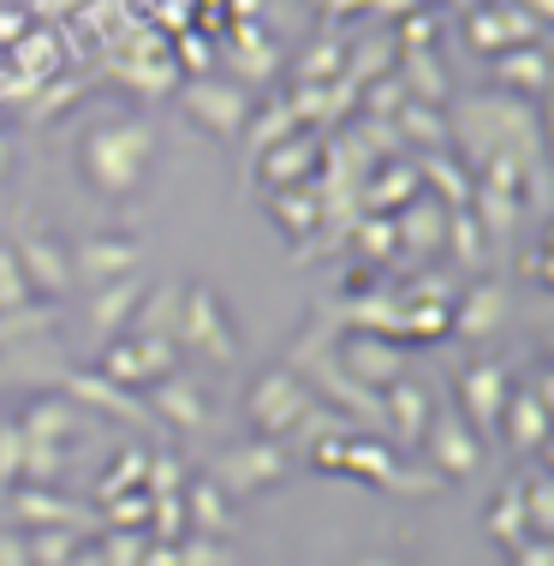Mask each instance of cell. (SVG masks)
<instances>
[{"label": "cell", "mask_w": 554, "mask_h": 566, "mask_svg": "<svg viewBox=\"0 0 554 566\" xmlns=\"http://www.w3.org/2000/svg\"><path fill=\"white\" fill-rule=\"evenodd\" d=\"M286 471V453L274 441H244L215 465V483H233V489H257V483H274Z\"/></svg>", "instance_id": "7402d4cb"}, {"label": "cell", "mask_w": 554, "mask_h": 566, "mask_svg": "<svg viewBox=\"0 0 554 566\" xmlns=\"http://www.w3.org/2000/svg\"><path fill=\"white\" fill-rule=\"evenodd\" d=\"M179 108L209 137H239L244 126H251V90L233 84V78H185L179 84Z\"/></svg>", "instance_id": "5b68a950"}, {"label": "cell", "mask_w": 554, "mask_h": 566, "mask_svg": "<svg viewBox=\"0 0 554 566\" xmlns=\"http://www.w3.org/2000/svg\"><path fill=\"white\" fill-rule=\"evenodd\" d=\"M531 513H536V525H548V483L543 478H531Z\"/></svg>", "instance_id": "ab89813d"}, {"label": "cell", "mask_w": 554, "mask_h": 566, "mask_svg": "<svg viewBox=\"0 0 554 566\" xmlns=\"http://www.w3.org/2000/svg\"><path fill=\"white\" fill-rule=\"evenodd\" d=\"M525 281H536V286L548 281V244H536V251H525Z\"/></svg>", "instance_id": "74e56055"}, {"label": "cell", "mask_w": 554, "mask_h": 566, "mask_svg": "<svg viewBox=\"0 0 554 566\" xmlns=\"http://www.w3.org/2000/svg\"><path fill=\"white\" fill-rule=\"evenodd\" d=\"M149 293V281L144 274H126V281H107V286H96L90 293V328L102 334V340H119L126 334V323H132V311H137V298Z\"/></svg>", "instance_id": "e0dca14e"}, {"label": "cell", "mask_w": 554, "mask_h": 566, "mask_svg": "<svg viewBox=\"0 0 554 566\" xmlns=\"http://www.w3.org/2000/svg\"><path fill=\"white\" fill-rule=\"evenodd\" d=\"M519 7H525L531 19H548V12H554V0H519Z\"/></svg>", "instance_id": "60d3db41"}, {"label": "cell", "mask_w": 554, "mask_h": 566, "mask_svg": "<svg viewBox=\"0 0 554 566\" xmlns=\"http://www.w3.org/2000/svg\"><path fill=\"white\" fill-rule=\"evenodd\" d=\"M156 388V400H149V411H161L174 430H203L209 423V411H215V400L203 394V381L197 376H185V370H174L167 381H149Z\"/></svg>", "instance_id": "4fadbf2b"}, {"label": "cell", "mask_w": 554, "mask_h": 566, "mask_svg": "<svg viewBox=\"0 0 554 566\" xmlns=\"http://www.w3.org/2000/svg\"><path fill=\"white\" fill-rule=\"evenodd\" d=\"M334 358H341V370L358 381V388H369V394L394 388V381L406 376V346L388 340V334H346Z\"/></svg>", "instance_id": "8992f818"}, {"label": "cell", "mask_w": 554, "mask_h": 566, "mask_svg": "<svg viewBox=\"0 0 554 566\" xmlns=\"http://www.w3.org/2000/svg\"><path fill=\"white\" fill-rule=\"evenodd\" d=\"M179 311H185V286H149L137 298L126 334L132 340H179Z\"/></svg>", "instance_id": "44dd1931"}, {"label": "cell", "mask_w": 554, "mask_h": 566, "mask_svg": "<svg viewBox=\"0 0 554 566\" xmlns=\"http://www.w3.org/2000/svg\"><path fill=\"white\" fill-rule=\"evenodd\" d=\"M119 84L137 90L144 102L174 96L179 90V60L161 36H126V54H119Z\"/></svg>", "instance_id": "52a82bcc"}, {"label": "cell", "mask_w": 554, "mask_h": 566, "mask_svg": "<svg viewBox=\"0 0 554 566\" xmlns=\"http://www.w3.org/2000/svg\"><path fill=\"white\" fill-rule=\"evenodd\" d=\"M72 423H79V406L49 394V400H36L19 418V436L30 441V448H60V436H72Z\"/></svg>", "instance_id": "484cf974"}, {"label": "cell", "mask_w": 554, "mask_h": 566, "mask_svg": "<svg viewBox=\"0 0 554 566\" xmlns=\"http://www.w3.org/2000/svg\"><path fill=\"white\" fill-rule=\"evenodd\" d=\"M429 411H436V400H429V388L424 381H411V376H399L394 388H381V418L394 423V436L406 441H424V430H429Z\"/></svg>", "instance_id": "ac0fdd59"}, {"label": "cell", "mask_w": 554, "mask_h": 566, "mask_svg": "<svg viewBox=\"0 0 554 566\" xmlns=\"http://www.w3.org/2000/svg\"><path fill=\"white\" fill-rule=\"evenodd\" d=\"M197 513H203L209 525H215V518H227V513H221V495H215L209 483H197Z\"/></svg>", "instance_id": "f35d334b"}, {"label": "cell", "mask_w": 554, "mask_h": 566, "mask_svg": "<svg viewBox=\"0 0 554 566\" xmlns=\"http://www.w3.org/2000/svg\"><path fill=\"white\" fill-rule=\"evenodd\" d=\"M543 430H548V406L536 400L531 388H513V394H506V406H501V436L513 441V448L536 453V448H543Z\"/></svg>", "instance_id": "cb8c5ba5"}, {"label": "cell", "mask_w": 554, "mask_h": 566, "mask_svg": "<svg viewBox=\"0 0 554 566\" xmlns=\"http://www.w3.org/2000/svg\"><path fill=\"white\" fill-rule=\"evenodd\" d=\"M448 7H466L471 12V7H483V0H448Z\"/></svg>", "instance_id": "ee69618b"}, {"label": "cell", "mask_w": 554, "mask_h": 566, "mask_svg": "<svg viewBox=\"0 0 554 566\" xmlns=\"http://www.w3.org/2000/svg\"><path fill=\"white\" fill-rule=\"evenodd\" d=\"M137 256H144V244H137L132 233H90V239H79V251H66V263H72L79 281L107 286V281L137 274Z\"/></svg>", "instance_id": "9c48e42d"}, {"label": "cell", "mask_w": 554, "mask_h": 566, "mask_svg": "<svg viewBox=\"0 0 554 566\" xmlns=\"http://www.w3.org/2000/svg\"><path fill=\"white\" fill-rule=\"evenodd\" d=\"M144 471H149V453H144V448H126V453H119V465L107 471V489H119V483H137Z\"/></svg>", "instance_id": "8d00e7d4"}, {"label": "cell", "mask_w": 554, "mask_h": 566, "mask_svg": "<svg viewBox=\"0 0 554 566\" xmlns=\"http://www.w3.org/2000/svg\"><path fill=\"white\" fill-rule=\"evenodd\" d=\"M495 84H501V96H519V102L543 96V90H548V54H543V42L501 49L495 54Z\"/></svg>", "instance_id": "ffe728a7"}, {"label": "cell", "mask_w": 554, "mask_h": 566, "mask_svg": "<svg viewBox=\"0 0 554 566\" xmlns=\"http://www.w3.org/2000/svg\"><path fill=\"white\" fill-rule=\"evenodd\" d=\"M311 7H334V0H311Z\"/></svg>", "instance_id": "f6af8a7d"}, {"label": "cell", "mask_w": 554, "mask_h": 566, "mask_svg": "<svg viewBox=\"0 0 554 566\" xmlns=\"http://www.w3.org/2000/svg\"><path fill=\"white\" fill-rule=\"evenodd\" d=\"M244 411H251V423L263 436H286V430H299V423L316 411V394H311V381H304V376H292L286 364H274V370H263L251 381Z\"/></svg>", "instance_id": "277c9868"}, {"label": "cell", "mask_w": 554, "mask_h": 566, "mask_svg": "<svg viewBox=\"0 0 554 566\" xmlns=\"http://www.w3.org/2000/svg\"><path fill=\"white\" fill-rule=\"evenodd\" d=\"M239 328L227 316V298L215 286H185V311H179V358H203V364H239Z\"/></svg>", "instance_id": "7a4b0ae2"}, {"label": "cell", "mask_w": 554, "mask_h": 566, "mask_svg": "<svg viewBox=\"0 0 554 566\" xmlns=\"http://www.w3.org/2000/svg\"><path fill=\"white\" fill-rule=\"evenodd\" d=\"M0 179H7V137H0Z\"/></svg>", "instance_id": "7bdbcfd3"}, {"label": "cell", "mask_w": 554, "mask_h": 566, "mask_svg": "<svg viewBox=\"0 0 554 566\" xmlns=\"http://www.w3.org/2000/svg\"><path fill=\"white\" fill-rule=\"evenodd\" d=\"M441 251H453V256H459V269H483L489 244H483V233H477L471 209H466V216H448V244H441Z\"/></svg>", "instance_id": "f546056e"}, {"label": "cell", "mask_w": 554, "mask_h": 566, "mask_svg": "<svg viewBox=\"0 0 554 566\" xmlns=\"http://www.w3.org/2000/svg\"><path fill=\"white\" fill-rule=\"evenodd\" d=\"M358 251L369 256L364 269H388V256H394V227L381 221V216H369V221L358 227Z\"/></svg>", "instance_id": "836d02e7"}, {"label": "cell", "mask_w": 554, "mask_h": 566, "mask_svg": "<svg viewBox=\"0 0 554 566\" xmlns=\"http://www.w3.org/2000/svg\"><path fill=\"white\" fill-rule=\"evenodd\" d=\"M316 156H322V137H316V132H292V137H281L274 149H263V156H257V167H263L269 191H292V186H304V174L316 167Z\"/></svg>", "instance_id": "9a60e30c"}, {"label": "cell", "mask_w": 554, "mask_h": 566, "mask_svg": "<svg viewBox=\"0 0 554 566\" xmlns=\"http://www.w3.org/2000/svg\"><path fill=\"white\" fill-rule=\"evenodd\" d=\"M221 66H227V72H239V78H269V72L281 66V54H274V42H269V30H263V24L239 19V24H227ZM239 78H233V84H239Z\"/></svg>", "instance_id": "5bb4252c"}, {"label": "cell", "mask_w": 554, "mask_h": 566, "mask_svg": "<svg viewBox=\"0 0 554 566\" xmlns=\"http://www.w3.org/2000/svg\"><path fill=\"white\" fill-rule=\"evenodd\" d=\"M7 251L19 256V269H24L30 293L60 298V293L72 286L66 244L54 239V227H49V216H42V209H19V216H12V239H7Z\"/></svg>", "instance_id": "3957f363"}, {"label": "cell", "mask_w": 554, "mask_h": 566, "mask_svg": "<svg viewBox=\"0 0 554 566\" xmlns=\"http://www.w3.org/2000/svg\"><path fill=\"white\" fill-rule=\"evenodd\" d=\"M149 156H156V119L149 114H119V119H96L79 132V174L84 186L119 203L144 186Z\"/></svg>", "instance_id": "6da1fadb"}, {"label": "cell", "mask_w": 554, "mask_h": 566, "mask_svg": "<svg viewBox=\"0 0 554 566\" xmlns=\"http://www.w3.org/2000/svg\"><path fill=\"white\" fill-rule=\"evenodd\" d=\"M506 311H513V298L501 281H471L466 293H453V334L459 340H495L506 328Z\"/></svg>", "instance_id": "8fae6325"}, {"label": "cell", "mask_w": 554, "mask_h": 566, "mask_svg": "<svg viewBox=\"0 0 554 566\" xmlns=\"http://www.w3.org/2000/svg\"><path fill=\"white\" fill-rule=\"evenodd\" d=\"M424 191V179H418V161H381L376 167V179H369V186L358 191V203L369 209V216H399V209L411 203V197Z\"/></svg>", "instance_id": "d6986e66"}, {"label": "cell", "mask_w": 554, "mask_h": 566, "mask_svg": "<svg viewBox=\"0 0 554 566\" xmlns=\"http://www.w3.org/2000/svg\"><path fill=\"white\" fill-rule=\"evenodd\" d=\"M84 90H90V84H79V78H49V84H36V90H30V102H24V119H30V126H49V119L66 114L72 102L84 96Z\"/></svg>", "instance_id": "f1b7e54d"}, {"label": "cell", "mask_w": 554, "mask_h": 566, "mask_svg": "<svg viewBox=\"0 0 554 566\" xmlns=\"http://www.w3.org/2000/svg\"><path fill=\"white\" fill-rule=\"evenodd\" d=\"M19 304H30V281H24L19 256L7 251V239H0V311H19Z\"/></svg>", "instance_id": "d6a6232c"}, {"label": "cell", "mask_w": 554, "mask_h": 566, "mask_svg": "<svg viewBox=\"0 0 554 566\" xmlns=\"http://www.w3.org/2000/svg\"><path fill=\"white\" fill-rule=\"evenodd\" d=\"M24 471V436H19V418H0V478Z\"/></svg>", "instance_id": "d590c367"}, {"label": "cell", "mask_w": 554, "mask_h": 566, "mask_svg": "<svg viewBox=\"0 0 554 566\" xmlns=\"http://www.w3.org/2000/svg\"><path fill=\"white\" fill-rule=\"evenodd\" d=\"M466 42H471V49H483V54L513 49V36H506V24H501L495 7H471L466 12Z\"/></svg>", "instance_id": "4dcf8cb0"}, {"label": "cell", "mask_w": 554, "mask_h": 566, "mask_svg": "<svg viewBox=\"0 0 554 566\" xmlns=\"http://www.w3.org/2000/svg\"><path fill=\"white\" fill-rule=\"evenodd\" d=\"M66 400L79 406V411H107V418L156 423V418H149V406L137 400V394H126V388H114V381H102L96 370H84V376H66Z\"/></svg>", "instance_id": "2e32d148"}, {"label": "cell", "mask_w": 554, "mask_h": 566, "mask_svg": "<svg viewBox=\"0 0 554 566\" xmlns=\"http://www.w3.org/2000/svg\"><path fill=\"white\" fill-rule=\"evenodd\" d=\"M60 36L54 30H30V36H19L12 42V66H19V78L36 90V84H49V78H60Z\"/></svg>", "instance_id": "4316f807"}, {"label": "cell", "mask_w": 554, "mask_h": 566, "mask_svg": "<svg viewBox=\"0 0 554 566\" xmlns=\"http://www.w3.org/2000/svg\"><path fill=\"white\" fill-rule=\"evenodd\" d=\"M388 227H394V251H406L411 263H429V256L448 244V209L429 191H418L399 216H388Z\"/></svg>", "instance_id": "30bf717a"}, {"label": "cell", "mask_w": 554, "mask_h": 566, "mask_svg": "<svg viewBox=\"0 0 554 566\" xmlns=\"http://www.w3.org/2000/svg\"><path fill=\"white\" fill-rule=\"evenodd\" d=\"M394 132L399 144H411L418 156H453V126L441 108H429V102H406V108L394 114Z\"/></svg>", "instance_id": "603a6c76"}, {"label": "cell", "mask_w": 554, "mask_h": 566, "mask_svg": "<svg viewBox=\"0 0 554 566\" xmlns=\"http://www.w3.org/2000/svg\"><path fill=\"white\" fill-rule=\"evenodd\" d=\"M453 394H459V411H466L471 430H495L506 394H513V376H506V364L483 358V364H466V370L453 376Z\"/></svg>", "instance_id": "ba28073f"}, {"label": "cell", "mask_w": 554, "mask_h": 566, "mask_svg": "<svg viewBox=\"0 0 554 566\" xmlns=\"http://www.w3.org/2000/svg\"><path fill=\"white\" fill-rule=\"evenodd\" d=\"M251 126H257V132H251V167H257V156H263V149H274V144H281V137H292V132H299V119H292L286 96H281V102H274L269 114H257Z\"/></svg>", "instance_id": "1f68e13d"}, {"label": "cell", "mask_w": 554, "mask_h": 566, "mask_svg": "<svg viewBox=\"0 0 554 566\" xmlns=\"http://www.w3.org/2000/svg\"><path fill=\"white\" fill-rule=\"evenodd\" d=\"M269 209L281 216V227L292 239H304V233H316V221H322V197L316 186H292V191H269Z\"/></svg>", "instance_id": "83f0119b"}, {"label": "cell", "mask_w": 554, "mask_h": 566, "mask_svg": "<svg viewBox=\"0 0 554 566\" xmlns=\"http://www.w3.org/2000/svg\"><path fill=\"white\" fill-rule=\"evenodd\" d=\"M257 7H263V0H233V12H257Z\"/></svg>", "instance_id": "b9f144b4"}, {"label": "cell", "mask_w": 554, "mask_h": 566, "mask_svg": "<svg viewBox=\"0 0 554 566\" xmlns=\"http://www.w3.org/2000/svg\"><path fill=\"white\" fill-rule=\"evenodd\" d=\"M174 42H179V54H185L179 78H209V36H197V30L185 24V30H174Z\"/></svg>", "instance_id": "e575fe53"}, {"label": "cell", "mask_w": 554, "mask_h": 566, "mask_svg": "<svg viewBox=\"0 0 554 566\" xmlns=\"http://www.w3.org/2000/svg\"><path fill=\"white\" fill-rule=\"evenodd\" d=\"M424 441H429V459H436L441 471H477V459H483V448H477V430L459 411H448V406H436L429 411V430H424Z\"/></svg>", "instance_id": "7c38bea8"}, {"label": "cell", "mask_w": 554, "mask_h": 566, "mask_svg": "<svg viewBox=\"0 0 554 566\" xmlns=\"http://www.w3.org/2000/svg\"><path fill=\"white\" fill-rule=\"evenodd\" d=\"M471 221L477 233H483V244H501L519 233V221H525V203L506 191H489V186H471Z\"/></svg>", "instance_id": "d4e9b609"}]
</instances>
